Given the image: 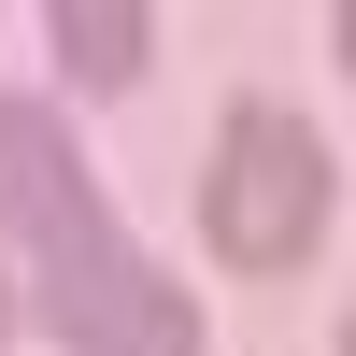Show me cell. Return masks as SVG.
Returning <instances> with one entry per match:
<instances>
[{
	"mask_svg": "<svg viewBox=\"0 0 356 356\" xmlns=\"http://www.w3.org/2000/svg\"><path fill=\"white\" fill-rule=\"evenodd\" d=\"M29 285H43V314H57V342L72 356H200V314H186V285H157L129 257V228L100 214V186L86 200H57L43 228H29V257H15Z\"/></svg>",
	"mask_w": 356,
	"mask_h": 356,
	"instance_id": "6da1fadb",
	"label": "cell"
},
{
	"mask_svg": "<svg viewBox=\"0 0 356 356\" xmlns=\"http://www.w3.org/2000/svg\"><path fill=\"white\" fill-rule=\"evenodd\" d=\"M143 43H157L143 0H57V57H72L86 86H143Z\"/></svg>",
	"mask_w": 356,
	"mask_h": 356,
	"instance_id": "3957f363",
	"label": "cell"
},
{
	"mask_svg": "<svg viewBox=\"0 0 356 356\" xmlns=\"http://www.w3.org/2000/svg\"><path fill=\"white\" fill-rule=\"evenodd\" d=\"M200 228H214L228 271H300L314 228H328V143L285 100H228L214 171H200Z\"/></svg>",
	"mask_w": 356,
	"mask_h": 356,
	"instance_id": "7a4b0ae2",
	"label": "cell"
},
{
	"mask_svg": "<svg viewBox=\"0 0 356 356\" xmlns=\"http://www.w3.org/2000/svg\"><path fill=\"white\" fill-rule=\"evenodd\" d=\"M0 342H15V314H0Z\"/></svg>",
	"mask_w": 356,
	"mask_h": 356,
	"instance_id": "277c9868",
	"label": "cell"
}]
</instances>
